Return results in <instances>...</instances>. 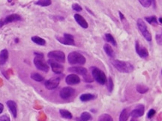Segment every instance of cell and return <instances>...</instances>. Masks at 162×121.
<instances>
[{"label":"cell","instance_id":"obj_26","mask_svg":"<svg viewBox=\"0 0 162 121\" xmlns=\"http://www.w3.org/2000/svg\"><path fill=\"white\" fill-rule=\"evenodd\" d=\"M51 4H52L51 0H38L35 2V5L41 6V7H47V6L50 5Z\"/></svg>","mask_w":162,"mask_h":121},{"label":"cell","instance_id":"obj_23","mask_svg":"<svg viewBox=\"0 0 162 121\" xmlns=\"http://www.w3.org/2000/svg\"><path fill=\"white\" fill-rule=\"evenodd\" d=\"M129 117V112L127 108L122 110L119 115V121H127Z\"/></svg>","mask_w":162,"mask_h":121},{"label":"cell","instance_id":"obj_12","mask_svg":"<svg viewBox=\"0 0 162 121\" xmlns=\"http://www.w3.org/2000/svg\"><path fill=\"white\" fill-rule=\"evenodd\" d=\"M145 106L143 105H138L135 107L134 109L131 112V116L132 118H138L144 114Z\"/></svg>","mask_w":162,"mask_h":121},{"label":"cell","instance_id":"obj_14","mask_svg":"<svg viewBox=\"0 0 162 121\" xmlns=\"http://www.w3.org/2000/svg\"><path fill=\"white\" fill-rule=\"evenodd\" d=\"M65 82L68 85H75V84H79L80 82V79L77 74H71L66 77Z\"/></svg>","mask_w":162,"mask_h":121},{"label":"cell","instance_id":"obj_8","mask_svg":"<svg viewBox=\"0 0 162 121\" xmlns=\"http://www.w3.org/2000/svg\"><path fill=\"white\" fill-rule=\"evenodd\" d=\"M56 40L59 41L62 45H75V42L74 40V36L70 34H64L63 37H56Z\"/></svg>","mask_w":162,"mask_h":121},{"label":"cell","instance_id":"obj_36","mask_svg":"<svg viewBox=\"0 0 162 121\" xmlns=\"http://www.w3.org/2000/svg\"><path fill=\"white\" fill-rule=\"evenodd\" d=\"M0 121H11V120L7 114H4L0 117Z\"/></svg>","mask_w":162,"mask_h":121},{"label":"cell","instance_id":"obj_31","mask_svg":"<svg viewBox=\"0 0 162 121\" xmlns=\"http://www.w3.org/2000/svg\"><path fill=\"white\" fill-rule=\"evenodd\" d=\"M107 87L108 91L109 92H112L113 90L114 87V84H113V81L112 78L109 77V78L107 79Z\"/></svg>","mask_w":162,"mask_h":121},{"label":"cell","instance_id":"obj_29","mask_svg":"<svg viewBox=\"0 0 162 121\" xmlns=\"http://www.w3.org/2000/svg\"><path fill=\"white\" fill-rule=\"evenodd\" d=\"M146 21H147L149 24L152 25H157L158 24V19L155 16H149V17H146L145 18Z\"/></svg>","mask_w":162,"mask_h":121},{"label":"cell","instance_id":"obj_27","mask_svg":"<svg viewBox=\"0 0 162 121\" xmlns=\"http://www.w3.org/2000/svg\"><path fill=\"white\" fill-rule=\"evenodd\" d=\"M137 91L141 94L146 93L148 91V87L143 84H138L137 86Z\"/></svg>","mask_w":162,"mask_h":121},{"label":"cell","instance_id":"obj_20","mask_svg":"<svg viewBox=\"0 0 162 121\" xmlns=\"http://www.w3.org/2000/svg\"><path fill=\"white\" fill-rule=\"evenodd\" d=\"M92 119V116L89 112H83L80 117L76 118V121H89Z\"/></svg>","mask_w":162,"mask_h":121},{"label":"cell","instance_id":"obj_6","mask_svg":"<svg viewBox=\"0 0 162 121\" xmlns=\"http://www.w3.org/2000/svg\"><path fill=\"white\" fill-rule=\"evenodd\" d=\"M22 20L21 16L18 14H12L8 15L5 18H2L0 20V28L2 27L4 25L13 23V22H18Z\"/></svg>","mask_w":162,"mask_h":121},{"label":"cell","instance_id":"obj_19","mask_svg":"<svg viewBox=\"0 0 162 121\" xmlns=\"http://www.w3.org/2000/svg\"><path fill=\"white\" fill-rule=\"evenodd\" d=\"M104 52L107 53V55L109 56L110 57H115V52H114L113 48L109 44H105V45H104Z\"/></svg>","mask_w":162,"mask_h":121},{"label":"cell","instance_id":"obj_5","mask_svg":"<svg viewBox=\"0 0 162 121\" xmlns=\"http://www.w3.org/2000/svg\"><path fill=\"white\" fill-rule=\"evenodd\" d=\"M137 25L138 29H139L140 32L141 34H142L143 37H144V39H146L147 41H152V35H151V33L148 30L146 24H145L143 20L141 19V18H139V19L137 20Z\"/></svg>","mask_w":162,"mask_h":121},{"label":"cell","instance_id":"obj_25","mask_svg":"<svg viewBox=\"0 0 162 121\" xmlns=\"http://www.w3.org/2000/svg\"><path fill=\"white\" fill-rule=\"evenodd\" d=\"M59 113L60 115L62 116L63 118H65V119H72V113L70 112H68V111H67V110L60 109Z\"/></svg>","mask_w":162,"mask_h":121},{"label":"cell","instance_id":"obj_7","mask_svg":"<svg viewBox=\"0 0 162 121\" xmlns=\"http://www.w3.org/2000/svg\"><path fill=\"white\" fill-rule=\"evenodd\" d=\"M48 57L50 59L58 62V63H65V55L62 51H53L48 53Z\"/></svg>","mask_w":162,"mask_h":121},{"label":"cell","instance_id":"obj_21","mask_svg":"<svg viewBox=\"0 0 162 121\" xmlns=\"http://www.w3.org/2000/svg\"><path fill=\"white\" fill-rule=\"evenodd\" d=\"M31 40L34 43H35L36 45H41V46L46 45V41L44 39H42V38L39 37V36H32Z\"/></svg>","mask_w":162,"mask_h":121},{"label":"cell","instance_id":"obj_3","mask_svg":"<svg viewBox=\"0 0 162 121\" xmlns=\"http://www.w3.org/2000/svg\"><path fill=\"white\" fill-rule=\"evenodd\" d=\"M68 60L71 65H84L86 63L85 57L77 51L70 53L68 56Z\"/></svg>","mask_w":162,"mask_h":121},{"label":"cell","instance_id":"obj_24","mask_svg":"<svg viewBox=\"0 0 162 121\" xmlns=\"http://www.w3.org/2000/svg\"><path fill=\"white\" fill-rule=\"evenodd\" d=\"M104 38H105V40H106L107 42L112 44L113 46H116V45H117L116 40H115L114 37L112 35H111V34H110V33L105 34V35H104Z\"/></svg>","mask_w":162,"mask_h":121},{"label":"cell","instance_id":"obj_22","mask_svg":"<svg viewBox=\"0 0 162 121\" xmlns=\"http://www.w3.org/2000/svg\"><path fill=\"white\" fill-rule=\"evenodd\" d=\"M95 96L94 95L91 93H85V94H83V95H81L80 99L82 102H88V101H90V100H92L94 99Z\"/></svg>","mask_w":162,"mask_h":121},{"label":"cell","instance_id":"obj_41","mask_svg":"<svg viewBox=\"0 0 162 121\" xmlns=\"http://www.w3.org/2000/svg\"><path fill=\"white\" fill-rule=\"evenodd\" d=\"M131 121H138V120H137L136 118H132V119L131 120Z\"/></svg>","mask_w":162,"mask_h":121},{"label":"cell","instance_id":"obj_40","mask_svg":"<svg viewBox=\"0 0 162 121\" xmlns=\"http://www.w3.org/2000/svg\"><path fill=\"white\" fill-rule=\"evenodd\" d=\"M158 20H159V23L160 24H162V18H160L159 19H158Z\"/></svg>","mask_w":162,"mask_h":121},{"label":"cell","instance_id":"obj_13","mask_svg":"<svg viewBox=\"0 0 162 121\" xmlns=\"http://www.w3.org/2000/svg\"><path fill=\"white\" fill-rule=\"evenodd\" d=\"M135 49H136V52L141 58L146 59L148 57V52L147 49L144 47H142L139 44L138 41H136L135 44Z\"/></svg>","mask_w":162,"mask_h":121},{"label":"cell","instance_id":"obj_44","mask_svg":"<svg viewBox=\"0 0 162 121\" xmlns=\"http://www.w3.org/2000/svg\"><path fill=\"white\" fill-rule=\"evenodd\" d=\"M161 73H162V71H161Z\"/></svg>","mask_w":162,"mask_h":121},{"label":"cell","instance_id":"obj_39","mask_svg":"<svg viewBox=\"0 0 162 121\" xmlns=\"http://www.w3.org/2000/svg\"><path fill=\"white\" fill-rule=\"evenodd\" d=\"M151 2H152V5H153L155 8H156V2H155V0H151Z\"/></svg>","mask_w":162,"mask_h":121},{"label":"cell","instance_id":"obj_10","mask_svg":"<svg viewBox=\"0 0 162 121\" xmlns=\"http://www.w3.org/2000/svg\"><path fill=\"white\" fill-rule=\"evenodd\" d=\"M75 93V90L70 87H66L62 88L59 93L60 97L63 99H68L70 97H72Z\"/></svg>","mask_w":162,"mask_h":121},{"label":"cell","instance_id":"obj_28","mask_svg":"<svg viewBox=\"0 0 162 121\" xmlns=\"http://www.w3.org/2000/svg\"><path fill=\"white\" fill-rule=\"evenodd\" d=\"M31 78L32 80H35V81H38V82H41V81H43L44 80V77L42 75H41L40 74L36 72H32L30 75Z\"/></svg>","mask_w":162,"mask_h":121},{"label":"cell","instance_id":"obj_32","mask_svg":"<svg viewBox=\"0 0 162 121\" xmlns=\"http://www.w3.org/2000/svg\"><path fill=\"white\" fill-rule=\"evenodd\" d=\"M139 2L140 3L144 8H148L152 5V2L151 0H138Z\"/></svg>","mask_w":162,"mask_h":121},{"label":"cell","instance_id":"obj_35","mask_svg":"<svg viewBox=\"0 0 162 121\" xmlns=\"http://www.w3.org/2000/svg\"><path fill=\"white\" fill-rule=\"evenodd\" d=\"M155 114V111L154 109H151L148 111V114H147V117L149 118V119H150V118H153Z\"/></svg>","mask_w":162,"mask_h":121},{"label":"cell","instance_id":"obj_18","mask_svg":"<svg viewBox=\"0 0 162 121\" xmlns=\"http://www.w3.org/2000/svg\"><path fill=\"white\" fill-rule=\"evenodd\" d=\"M8 59V51L6 49H3L0 52V66L4 65Z\"/></svg>","mask_w":162,"mask_h":121},{"label":"cell","instance_id":"obj_9","mask_svg":"<svg viewBox=\"0 0 162 121\" xmlns=\"http://www.w3.org/2000/svg\"><path fill=\"white\" fill-rule=\"evenodd\" d=\"M47 63L50 66V67L52 68V71L54 73H56V74H61V73H62V72L64 70V67L59 63L53 60V59H50L47 61Z\"/></svg>","mask_w":162,"mask_h":121},{"label":"cell","instance_id":"obj_33","mask_svg":"<svg viewBox=\"0 0 162 121\" xmlns=\"http://www.w3.org/2000/svg\"><path fill=\"white\" fill-rule=\"evenodd\" d=\"M155 39H156L157 43H158V45H162V29L160 33L156 34V35H155Z\"/></svg>","mask_w":162,"mask_h":121},{"label":"cell","instance_id":"obj_17","mask_svg":"<svg viewBox=\"0 0 162 121\" xmlns=\"http://www.w3.org/2000/svg\"><path fill=\"white\" fill-rule=\"evenodd\" d=\"M7 106L9 108V111L12 114L13 117L15 118L17 117V114H18V107H17V104L15 102H14L12 100H9L7 102Z\"/></svg>","mask_w":162,"mask_h":121},{"label":"cell","instance_id":"obj_30","mask_svg":"<svg viewBox=\"0 0 162 121\" xmlns=\"http://www.w3.org/2000/svg\"><path fill=\"white\" fill-rule=\"evenodd\" d=\"M98 121H113V120L110 115H109L107 114H104L99 117Z\"/></svg>","mask_w":162,"mask_h":121},{"label":"cell","instance_id":"obj_38","mask_svg":"<svg viewBox=\"0 0 162 121\" xmlns=\"http://www.w3.org/2000/svg\"><path fill=\"white\" fill-rule=\"evenodd\" d=\"M3 109H4V106L2 103H0V114H2L3 112Z\"/></svg>","mask_w":162,"mask_h":121},{"label":"cell","instance_id":"obj_43","mask_svg":"<svg viewBox=\"0 0 162 121\" xmlns=\"http://www.w3.org/2000/svg\"><path fill=\"white\" fill-rule=\"evenodd\" d=\"M8 2H11V0H8Z\"/></svg>","mask_w":162,"mask_h":121},{"label":"cell","instance_id":"obj_11","mask_svg":"<svg viewBox=\"0 0 162 121\" xmlns=\"http://www.w3.org/2000/svg\"><path fill=\"white\" fill-rule=\"evenodd\" d=\"M59 78L55 77V78H50V79L47 80L46 82H45V87H46L47 90H54V89H56V88L59 86Z\"/></svg>","mask_w":162,"mask_h":121},{"label":"cell","instance_id":"obj_2","mask_svg":"<svg viewBox=\"0 0 162 121\" xmlns=\"http://www.w3.org/2000/svg\"><path fill=\"white\" fill-rule=\"evenodd\" d=\"M35 55V58H34V64L38 70L42 71L44 72H47L49 71V66L47 63L45 62V59H44V55L42 53H34Z\"/></svg>","mask_w":162,"mask_h":121},{"label":"cell","instance_id":"obj_15","mask_svg":"<svg viewBox=\"0 0 162 121\" xmlns=\"http://www.w3.org/2000/svg\"><path fill=\"white\" fill-rule=\"evenodd\" d=\"M68 71L72 73H76V74H81V75H86L87 74V69L84 67L81 66H73L70 67L68 68Z\"/></svg>","mask_w":162,"mask_h":121},{"label":"cell","instance_id":"obj_1","mask_svg":"<svg viewBox=\"0 0 162 121\" xmlns=\"http://www.w3.org/2000/svg\"><path fill=\"white\" fill-rule=\"evenodd\" d=\"M112 64L120 72L131 73L134 71V66L128 62L116 59L113 61Z\"/></svg>","mask_w":162,"mask_h":121},{"label":"cell","instance_id":"obj_16","mask_svg":"<svg viewBox=\"0 0 162 121\" xmlns=\"http://www.w3.org/2000/svg\"><path fill=\"white\" fill-rule=\"evenodd\" d=\"M74 19H75L76 22H77V24L80 26L81 27L84 28V29H87L88 26H89V25H88V23L86 22V20L83 16H81L80 14H74Z\"/></svg>","mask_w":162,"mask_h":121},{"label":"cell","instance_id":"obj_42","mask_svg":"<svg viewBox=\"0 0 162 121\" xmlns=\"http://www.w3.org/2000/svg\"><path fill=\"white\" fill-rule=\"evenodd\" d=\"M18 41H19L18 39H15V42H18Z\"/></svg>","mask_w":162,"mask_h":121},{"label":"cell","instance_id":"obj_34","mask_svg":"<svg viewBox=\"0 0 162 121\" xmlns=\"http://www.w3.org/2000/svg\"><path fill=\"white\" fill-rule=\"evenodd\" d=\"M72 9L77 12H80L82 11V7L79 4H77V3H74L72 5Z\"/></svg>","mask_w":162,"mask_h":121},{"label":"cell","instance_id":"obj_4","mask_svg":"<svg viewBox=\"0 0 162 121\" xmlns=\"http://www.w3.org/2000/svg\"><path fill=\"white\" fill-rule=\"evenodd\" d=\"M92 75L93 79L96 80L99 84L104 85L107 82V77L104 74V72L96 68V67H92Z\"/></svg>","mask_w":162,"mask_h":121},{"label":"cell","instance_id":"obj_37","mask_svg":"<svg viewBox=\"0 0 162 121\" xmlns=\"http://www.w3.org/2000/svg\"><path fill=\"white\" fill-rule=\"evenodd\" d=\"M119 18H120V20H121V21H122V22L126 21V18H125V16L123 15V14H122L121 11H119Z\"/></svg>","mask_w":162,"mask_h":121}]
</instances>
